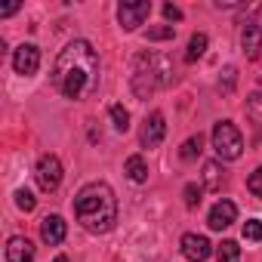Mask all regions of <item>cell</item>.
I'll return each instance as SVG.
<instances>
[{"label":"cell","instance_id":"cell-6","mask_svg":"<svg viewBox=\"0 0 262 262\" xmlns=\"http://www.w3.org/2000/svg\"><path fill=\"white\" fill-rule=\"evenodd\" d=\"M148 16H151V4H148V0H123V4L117 7V22L126 31H136Z\"/></svg>","mask_w":262,"mask_h":262},{"label":"cell","instance_id":"cell-16","mask_svg":"<svg viewBox=\"0 0 262 262\" xmlns=\"http://www.w3.org/2000/svg\"><path fill=\"white\" fill-rule=\"evenodd\" d=\"M123 173L133 179V182H145L148 179V164H145V158L142 155H133V158H126V164H123Z\"/></svg>","mask_w":262,"mask_h":262},{"label":"cell","instance_id":"cell-10","mask_svg":"<svg viewBox=\"0 0 262 262\" xmlns=\"http://www.w3.org/2000/svg\"><path fill=\"white\" fill-rule=\"evenodd\" d=\"M234 219H237V207L222 198V201L213 204V210H210V216H207V225H210L213 231H222V228H228Z\"/></svg>","mask_w":262,"mask_h":262},{"label":"cell","instance_id":"cell-13","mask_svg":"<svg viewBox=\"0 0 262 262\" xmlns=\"http://www.w3.org/2000/svg\"><path fill=\"white\" fill-rule=\"evenodd\" d=\"M7 262H34V244L22 234L7 241Z\"/></svg>","mask_w":262,"mask_h":262},{"label":"cell","instance_id":"cell-8","mask_svg":"<svg viewBox=\"0 0 262 262\" xmlns=\"http://www.w3.org/2000/svg\"><path fill=\"white\" fill-rule=\"evenodd\" d=\"M13 68H16V74L31 77V74L40 68V50H37L34 43H22V47L13 53Z\"/></svg>","mask_w":262,"mask_h":262},{"label":"cell","instance_id":"cell-29","mask_svg":"<svg viewBox=\"0 0 262 262\" xmlns=\"http://www.w3.org/2000/svg\"><path fill=\"white\" fill-rule=\"evenodd\" d=\"M53 262H68V256H56V259H53Z\"/></svg>","mask_w":262,"mask_h":262},{"label":"cell","instance_id":"cell-11","mask_svg":"<svg viewBox=\"0 0 262 262\" xmlns=\"http://www.w3.org/2000/svg\"><path fill=\"white\" fill-rule=\"evenodd\" d=\"M241 47H244V56H247L250 62H256V59L262 56V31H259L256 22H247V25L241 28Z\"/></svg>","mask_w":262,"mask_h":262},{"label":"cell","instance_id":"cell-28","mask_svg":"<svg viewBox=\"0 0 262 262\" xmlns=\"http://www.w3.org/2000/svg\"><path fill=\"white\" fill-rule=\"evenodd\" d=\"M234 74H237L234 68H225V93H228V90L234 86Z\"/></svg>","mask_w":262,"mask_h":262},{"label":"cell","instance_id":"cell-22","mask_svg":"<svg viewBox=\"0 0 262 262\" xmlns=\"http://www.w3.org/2000/svg\"><path fill=\"white\" fill-rule=\"evenodd\" d=\"M16 207L25 210V213H31V210L37 207V201H34V194H31L28 188H19V191H16Z\"/></svg>","mask_w":262,"mask_h":262},{"label":"cell","instance_id":"cell-7","mask_svg":"<svg viewBox=\"0 0 262 262\" xmlns=\"http://www.w3.org/2000/svg\"><path fill=\"white\" fill-rule=\"evenodd\" d=\"M164 133H167L164 114H161V111H151V114L145 117V123H142V133H139L142 148H158V145L164 142Z\"/></svg>","mask_w":262,"mask_h":262},{"label":"cell","instance_id":"cell-12","mask_svg":"<svg viewBox=\"0 0 262 262\" xmlns=\"http://www.w3.org/2000/svg\"><path fill=\"white\" fill-rule=\"evenodd\" d=\"M65 234H68V225H65V219H62L59 213H53V216H47V219L40 222V237H43V244L56 247V244L65 241Z\"/></svg>","mask_w":262,"mask_h":262},{"label":"cell","instance_id":"cell-9","mask_svg":"<svg viewBox=\"0 0 262 262\" xmlns=\"http://www.w3.org/2000/svg\"><path fill=\"white\" fill-rule=\"evenodd\" d=\"M210 253H213V244L204 234H194V231L182 234V256L188 262H204V259H210Z\"/></svg>","mask_w":262,"mask_h":262},{"label":"cell","instance_id":"cell-18","mask_svg":"<svg viewBox=\"0 0 262 262\" xmlns=\"http://www.w3.org/2000/svg\"><path fill=\"white\" fill-rule=\"evenodd\" d=\"M216 259H219V262H241V247H237L234 241H222V244L216 247Z\"/></svg>","mask_w":262,"mask_h":262},{"label":"cell","instance_id":"cell-5","mask_svg":"<svg viewBox=\"0 0 262 262\" xmlns=\"http://www.w3.org/2000/svg\"><path fill=\"white\" fill-rule=\"evenodd\" d=\"M34 176H37V185H40V191L53 194V191L62 185V161H59L56 155H40Z\"/></svg>","mask_w":262,"mask_h":262},{"label":"cell","instance_id":"cell-25","mask_svg":"<svg viewBox=\"0 0 262 262\" xmlns=\"http://www.w3.org/2000/svg\"><path fill=\"white\" fill-rule=\"evenodd\" d=\"M198 204H201V188L191 182V185H185V207H191V210H194Z\"/></svg>","mask_w":262,"mask_h":262},{"label":"cell","instance_id":"cell-19","mask_svg":"<svg viewBox=\"0 0 262 262\" xmlns=\"http://www.w3.org/2000/svg\"><path fill=\"white\" fill-rule=\"evenodd\" d=\"M108 114H111V123H114V129L126 133V129H129V111H126L123 105H111V108H108Z\"/></svg>","mask_w":262,"mask_h":262},{"label":"cell","instance_id":"cell-26","mask_svg":"<svg viewBox=\"0 0 262 262\" xmlns=\"http://www.w3.org/2000/svg\"><path fill=\"white\" fill-rule=\"evenodd\" d=\"M164 16H167L170 22H179V19H182V10H179L176 4H164Z\"/></svg>","mask_w":262,"mask_h":262},{"label":"cell","instance_id":"cell-21","mask_svg":"<svg viewBox=\"0 0 262 262\" xmlns=\"http://www.w3.org/2000/svg\"><path fill=\"white\" fill-rule=\"evenodd\" d=\"M145 37H148V40H173V37H176V28H173V25H158V28H148Z\"/></svg>","mask_w":262,"mask_h":262},{"label":"cell","instance_id":"cell-27","mask_svg":"<svg viewBox=\"0 0 262 262\" xmlns=\"http://www.w3.org/2000/svg\"><path fill=\"white\" fill-rule=\"evenodd\" d=\"M19 7H22V4H7V7H0V19H7V16H13V13H19Z\"/></svg>","mask_w":262,"mask_h":262},{"label":"cell","instance_id":"cell-15","mask_svg":"<svg viewBox=\"0 0 262 262\" xmlns=\"http://www.w3.org/2000/svg\"><path fill=\"white\" fill-rule=\"evenodd\" d=\"M222 182H225L222 164H219V161H207V164H204V188H207V191H219Z\"/></svg>","mask_w":262,"mask_h":262},{"label":"cell","instance_id":"cell-23","mask_svg":"<svg viewBox=\"0 0 262 262\" xmlns=\"http://www.w3.org/2000/svg\"><path fill=\"white\" fill-rule=\"evenodd\" d=\"M244 237L247 241H262V219H247L244 222Z\"/></svg>","mask_w":262,"mask_h":262},{"label":"cell","instance_id":"cell-20","mask_svg":"<svg viewBox=\"0 0 262 262\" xmlns=\"http://www.w3.org/2000/svg\"><path fill=\"white\" fill-rule=\"evenodd\" d=\"M207 53V34H191V40H188V53H185V59L188 62H194V59H201Z\"/></svg>","mask_w":262,"mask_h":262},{"label":"cell","instance_id":"cell-4","mask_svg":"<svg viewBox=\"0 0 262 262\" xmlns=\"http://www.w3.org/2000/svg\"><path fill=\"white\" fill-rule=\"evenodd\" d=\"M213 148L219 155V161H237L241 151H244V136L241 129L231 123V120H219L213 126Z\"/></svg>","mask_w":262,"mask_h":262},{"label":"cell","instance_id":"cell-24","mask_svg":"<svg viewBox=\"0 0 262 262\" xmlns=\"http://www.w3.org/2000/svg\"><path fill=\"white\" fill-rule=\"evenodd\" d=\"M247 191H250V194H256V198H262V167H256V170H253V176L247 179Z\"/></svg>","mask_w":262,"mask_h":262},{"label":"cell","instance_id":"cell-14","mask_svg":"<svg viewBox=\"0 0 262 262\" xmlns=\"http://www.w3.org/2000/svg\"><path fill=\"white\" fill-rule=\"evenodd\" d=\"M247 120H250L253 129H256V139H262V90H256V93L247 99Z\"/></svg>","mask_w":262,"mask_h":262},{"label":"cell","instance_id":"cell-1","mask_svg":"<svg viewBox=\"0 0 262 262\" xmlns=\"http://www.w3.org/2000/svg\"><path fill=\"white\" fill-rule=\"evenodd\" d=\"M53 86L65 99H90L99 90V56L90 40H71L53 65Z\"/></svg>","mask_w":262,"mask_h":262},{"label":"cell","instance_id":"cell-17","mask_svg":"<svg viewBox=\"0 0 262 262\" xmlns=\"http://www.w3.org/2000/svg\"><path fill=\"white\" fill-rule=\"evenodd\" d=\"M201 151H204V136L198 133V136H191V139H185V142H182V148H179V158H182V161H194Z\"/></svg>","mask_w":262,"mask_h":262},{"label":"cell","instance_id":"cell-2","mask_svg":"<svg viewBox=\"0 0 262 262\" xmlns=\"http://www.w3.org/2000/svg\"><path fill=\"white\" fill-rule=\"evenodd\" d=\"M74 216L90 234H108L117 222V198L108 182H86L74 198Z\"/></svg>","mask_w":262,"mask_h":262},{"label":"cell","instance_id":"cell-3","mask_svg":"<svg viewBox=\"0 0 262 262\" xmlns=\"http://www.w3.org/2000/svg\"><path fill=\"white\" fill-rule=\"evenodd\" d=\"M133 93L139 99H148L151 93L173 83V62L164 53H139L133 59Z\"/></svg>","mask_w":262,"mask_h":262}]
</instances>
